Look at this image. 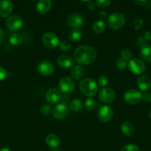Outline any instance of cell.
Wrapping results in <instances>:
<instances>
[{"label":"cell","instance_id":"6da1fadb","mask_svg":"<svg viewBox=\"0 0 151 151\" xmlns=\"http://www.w3.org/2000/svg\"><path fill=\"white\" fill-rule=\"evenodd\" d=\"M97 53L95 49L90 46L82 45L77 47L73 52L76 61L81 65H90L96 60Z\"/></svg>","mask_w":151,"mask_h":151},{"label":"cell","instance_id":"7a4b0ae2","mask_svg":"<svg viewBox=\"0 0 151 151\" xmlns=\"http://www.w3.org/2000/svg\"><path fill=\"white\" fill-rule=\"evenodd\" d=\"M79 89L84 96L93 97L98 92V84L91 78H85L79 83Z\"/></svg>","mask_w":151,"mask_h":151},{"label":"cell","instance_id":"3957f363","mask_svg":"<svg viewBox=\"0 0 151 151\" xmlns=\"http://www.w3.org/2000/svg\"><path fill=\"white\" fill-rule=\"evenodd\" d=\"M125 17L120 13H114L108 16L107 24L108 26L113 29H119L125 24Z\"/></svg>","mask_w":151,"mask_h":151},{"label":"cell","instance_id":"277c9868","mask_svg":"<svg viewBox=\"0 0 151 151\" xmlns=\"http://www.w3.org/2000/svg\"><path fill=\"white\" fill-rule=\"evenodd\" d=\"M124 99L126 103L130 106H134L142 100V94L138 90L131 88L124 93Z\"/></svg>","mask_w":151,"mask_h":151},{"label":"cell","instance_id":"5b68a950","mask_svg":"<svg viewBox=\"0 0 151 151\" xmlns=\"http://www.w3.org/2000/svg\"><path fill=\"white\" fill-rule=\"evenodd\" d=\"M129 69L136 75H141L146 70V65L143 60L139 58H132L127 63Z\"/></svg>","mask_w":151,"mask_h":151},{"label":"cell","instance_id":"8992f818","mask_svg":"<svg viewBox=\"0 0 151 151\" xmlns=\"http://www.w3.org/2000/svg\"><path fill=\"white\" fill-rule=\"evenodd\" d=\"M75 87L73 80L70 77H64L59 82V89L65 94L72 92Z\"/></svg>","mask_w":151,"mask_h":151},{"label":"cell","instance_id":"52a82bcc","mask_svg":"<svg viewBox=\"0 0 151 151\" xmlns=\"http://www.w3.org/2000/svg\"><path fill=\"white\" fill-rule=\"evenodd\" d=\"M6 26L7 29L13 32L19 30L23 26V21L22 18L19 17V16L13 15V16H10L6 21Z\"/></svg>","mask_w":151,"mask_h":151},{"label":"cell","instance_id":"ba28073f","mask_svg":"<svg viewBox=\"0 0 151 151\" xmlns=\"http://www.w3.org/2000/svg\"><path fill=\"white\" fill-rule=\"evenodd\" d=\"M69 107L68 105L63 104V103H59L56 105L52 110V114L55 119H63L69 114Z\"/></svg>","mask_w":151,"mask_h":151},{"label":"cell","instance_id":"9c48e42d","mask_svg":"<svg viewBox=\"0 0 151 151\" xmlns=\"http://www.w3.org/2000/svg\"><path fill=\"white\" fill-rule=\"evenodd\" d=\"M44 46L49 49H54L59 44V39L57 35L53 32H46L42 37Z\"/></svg>","mask_w":151,"mask_h":151},{"label":"cell","instance_id":"30bf717a","mask_svg":"<svg viewBox=\"0 0 151 151\" xmlns=\"http://www.w3.org/2000/svg\"><path fill=\"white\" fill-rule=\"evenodd\" d=\"M38 72L42 76L48 77L53 75L54 72V66L51 62L48 60H42L38 63L37 66Z\"/></svg>","mask_w":151,"mask_h":151},{"label":"cell","instance_id":"8fae6325","mask_svg":"<svg viewBox=\"0 0 151 151\" xmlns=\"http://www.w3.org/2000/svg\"><path fill=\"white\" fill-rule=\"evenodd\" d=\"M115 98V94L113 90L108 88H102L99 92V99L101 102L106 104L113 103Z\"/></svg>","mask_w":151,"mask_h":151},{"label":"cell","instance_id":"7c38bea8","mask_svg":"<svg viewBox=\"0 0 151 151\" xmlns=\"http://www.w3.org/2000/svg\"><path fill=\"white\" fill-rule=\"evenodd\" d=\"M98 116L99 119L102 122H108L113 119V111L110 107L107 106H102L100 107L98 111Z\"/></svg>","mask_w":151,"mask_h":151},{"label":"cell","instance_id":"4fadbf2b","mask_svg":"<svg viewBox=\"0 0 151 151\" xmlns=\"http://www.w3.org/2000/svg\"><path fill=\"white\" fill-rule=\"evenodd\" d=\"M84 19L78 13H73L67 19V24L73 28H78L84 24Z\"/></svg>","mask_w":151,"mask_h":151},{"label":"cell","instance_id":"5bb4252c","mask_svg":"<svg viewBox=\"0 0 151 151\" xmlns=\"http://www.w3.org/2000/svg\"><path fill=\"white\" fill-rule=\"evenodd\" d=\"M13 3L10 0H0V16L8 17L13 11Z\"/></svg>","mask_w":151,"mask_h":151},{"label":"cell","instance_id":"9a60e30c","mask_svg":"<svg viewBox=\"0 0 151 151\" xmlns=\"http://www.w3.org/2000/svg\"><path fill=\"white\" fill-rule=\"evenodd\" d=\"M61 91L56 88H51L47 91L45 98L50 103H56L61 100Z\"/></svg>","mask_w":151,"mask_h":151},{"label":"cell","instance_id":"2e32d148","mask_svg":"<svg viewBox=\"0 0 151 151\" xmlns=\"http://www.w3.org/2000/svg\"><path fill=\"white\" fill-rule=\"evenodd\" d=\"M57 63L60 67L64 69H69L73 66L74 60L68 55H62L57 58Z\"/></svg>","mask_w":151,"mask_h":151},{"label":"cell","instance_id":"e0dca14e","mask_svg":"<svg viewBox=\"0 0 151 151\" xmlns=\"http://www.w3.org/2000/svg\"><path fill=\"white\" fill-rule=\"evenodd\" d=\"M137 86L141 91H146L151 87V80L147 75H142L137 80Z\"/></svg>","mask_w":151,"mask_h":151},{"label":"cell","instance_id":"ac0fdd59","mask_svg":"<svg viewBox=\"0 0 151 151\" xmlns=\"http://www.w3.org/2000/svg\"><path fill=\"white\" fill-rule=\"evenodd\" d=\"M51 7V1L50 0H38L37 2L36 9V11L40 14H45L50 10Z\"/></svg>","mask_w":151,"mask_h":151},{"label":"cell","instance_id":"d6986e66","mask_svg":"<svg viewBox=\"0 0 151 151\" xmlns=\"http://www.w3.org/2000/svg\"><path fill=\"white\" fill-rule=\"evenodd\" d=\"M140 56L143 60L151 63V46L144 44L140 50Z\"/></svg>","mask_w":151,"mask_h":151},{"label":"cell","instance_id":"ffe728a7","mask_svg":"<svg viewBox=\"0 0 151 151\" xmlns=\"http://www.w3.org/2000/svg\"><path fill=\"white\" fill-rule=\"evenodd\" d=\"M45 143L50 147H56L60 143L59 137L55 134H50L45 137Z\"/></svg>","mask_w":151,"mask_h":151},{"label":"cell","instance_id":"44dd1931","mask_svg":"<svg viewBox=\"0 0 151 151\" xmlns=\"http://www.w3.org/2000/svg\"><path fill=\"white\" fill-rule=\"evenodd\" d=\"M121 133L126 137H131L134 133V126L131 122L126 121L121 124Z\"/></svg>","mask_w":151,"mask_h":151},{"label":"cell","instance_id":"7402d4cb","mask_svg":"<svg viewBox=\"0 0 151 151\" xmlns=\"http://www.w3.org/2000/svg\"><path fill=\"white\" fill-rule=\"evenodd\" d=\"M71 77L75 80H80L84 75V69L81 65L75 66L71 70Z\"/></svg>","mask_w":151,"mask_h":151},{"label":"cell","instance_id":"603a6c76","mask_svg":"<svg viewBox=\"0 0 151 151\" xmlns=\"http://www.w3.org/2000/svg\"><path fill=\"white\" fill-rule=\"evenodd\" d=\"M69 38L73 42H78L82 38V32L79 28H73L70 32Z\"/></svg>","mask_w":151,"mask_h":151},{"label":"cell","instance_id":"cb8c5ba5","mask_svg":"<svg viewBox=\"0 0 151 151\" xmlns=\"http://www.w3.org/2000/svg\"><path fill=\"white\" fill-rule=\"evenodd\" d=\"M105 28H106V25H105L104 21L102 20L96 21L93 23V26H92V29H93V32L98 34L103 32L105 30Z\"/></svg>","mask_w":151,"mask_h":151},{"label":"cell","instance_id":"d4e9b609","mask_svg":"<svg viewBox=\"0 0 151 151\" xmlns=\"http://www.w3.org/2000/svg\"><path fill=\"white\" fill-rule=\"evenodd\" d=\"M22 41H23V37H22V35L21 34L17 33V32L10 35V38H9V41L13 46L19 45V44H22Z\"/></svg>","mask_w":151,"mask_h":151},{"label":"cell","instance_id":"484cf974","mask_svg":"<svg viewBox=\"0 0 151 151\" xmlns=\"http://www.w3.org/2000/svg\"><path fill=\"white\" fill-rule=\"evenodd\" d=\"M70 109L73 111H79L83 107V103L79 99H75L70 103Z\"/></svg>","mask_w":151,"mask_h":151},{"label":"cell","instance_id":"4316f807","mask_svg":"<svg viewBox=\"0 0 151 151\" xmlns=\"http://www.w3.org/2000/svg\"><path fill=\"white\" fill-rule=\"evenodd\" d=\"M132 52L130 50H127V49H124V50H121V58H122L123 60H126V61H129L132 59Z\"/></svg>","mask_w":151,"mask_h":151},{"label":"cell","instance_id":"83f0119b","mask_svg":"<svg viewBox=\"0 0 151 151\" xmlns=\"http://www.w3.org/2000/svg\"><path fill=\"white\" fill-rule=\"evenodd\" d=\"M84 106L88 111L93 110L96 106V101L92 97H88L84 102Z\"/></svg>","mask_w":151,"mask_h":151},{"label":"cell","instance_id":"f1b7e54d","mask_svg":"<svg viewBox=\"0 0 151 151\" xmlns=\"http://www.w3.org/2000/svg\"><path fill=\"white\" fill-rule=\"evenodd\" d=\"M59 47L62 51L67 52L68 51V50H70V49L71 47V45L70 44L69 41L65 40V41H62L61 42H59Z\"/></svg>","mask_w":151,"mask_h":151},{"label":"cell","instance_id":"f546056e","mask_svg":"<svg viewBox=\"0 0 151 151\" xmlns=\"http://www.w3.org/2000/svg\"><path fill=\"white\" fill-rule=\"evenodd\" d=\"M116 66L119 70H124L127 66V61L119 58L116 60Z\"/></svg>","mask_w":151,"mask_h":151},{"label":"cell","instance_id":"4dcf8cb0","mask_svg":"<svg viewBox=\"0 0 151 151\" xmlns=\"http://www.w3.org/2000/svg\"><path fill=\"white\" fill-rule=\"evenodd\" d=\"M98 84H99L100 86L105 88L107 85L108 84V78L106 75H101L99 76V78H98Z\"/></svg>","mask_w":151,"mask_h":151},{"label":"cell","instance_id":"1f68e13d","mask_svg":"<svg viewBox=\"0 0 151 151\" xmlns=\"http://www.w3.org/2000/svg\"><path fill=\"white\" fill-rule=\"evenodd\" d=\"M96 5L100 8H106L109 7L110 4V0H96Z\"/></svg>","mask_w":151,"mask_h":151},{"label":"cell","instance_id":"d6a6232c","mask_svg":"<svg viewBox=\"0 0 151 151\" xmlns=\"http://www.w3.org/2000/svg\"><path fill=\"white\" fill-rule=\"evenodd\" d=\"M121 151H140L138 145L135 144H129L123 147Z\"/></svg>","mask_w":151,"mask_h":151},{"label":"cell","instance_id":"836d02e7","mask_svg":"<svg viewBox=\"0 0 151 151\" xmlns=\"http://www.w3.org/2000/svg\"><path fill=\"white\" fill-rule=\"evenodd\" d=\"M51 106L48 104H43L40 109V111L44 115H48L51 112Z\"/></svg>","mask_w":151,"mask_h":151},{"label":"cell","instance_id":"e575fe53","mask_svg":"<svg viewBox=\"0 0 151 151\" xmlns=\"http://www.w3.org/2000/svg\"><path fill=\"white\" fill-rule=\"evenodd\" d=\"M143 24V20L140 19H136L133 21V25H134L136 29H139V28L142 27Z\"/></svg>","mask_w":151,"mask_h":151},{"label":"cell","instance_id":"d590c367","mask_svg":"<svg viewBox=\"0 0 151 151\" xmlns=\"http://www.w3.org/2000/svg\"><path fill=\"white\" fill-rule=\"evenodd\" d=\"M142 100L146 103H151V92H145L142 94Z\"/></svg>","mask_w":151,"mask_h":151},{"label":"cell","instance_id":"8d00e7d4","mask_svg":"<svg viewBox=\"0 0 151 151\" xmlns=\"http://www.w3.org/2000/svg\"><path fill=\"white\" fill-rule=\"evenodd\" d=\"M7 76V71L4 67L0 66V81H2Z\"/></svg>","mask_w":151,"mask_h":151},{"label":"cell","instance_id":"74e56055","mask_svg":"<svg viewBox=\"0 0 151 151\" xmlns=\"http://www.w3.org/2000/svg\"><path fill=\"white\" fill-rule=\"evenodd\" d=\"M69 100H70V97H68V94H64V96H62V97H61V101H62V103H63V104L68 105Z\"/></svg>","mask_w":151,"mask_h":151},{"label":"cell","instance_id":"f35d334b","mask_svg":"<svg viewBox=\"0 0 151 151\" xmlns=\"http://www.w3.org/2000/svg\"><path fill=\"white\" fill-rule=\"evenodd\" d=\"M134 1L136 4H139V5H144V4H147L148 0H134Z\"/></svg>","mask_w":151,"mask_h":151},{"label":"cell","instance_id":"ab89813d","mask_svg":"<svg viewBox=\"0 0 151 151\" xmlns=\"http://www.w3.org/2000/svg\"><path fill=\"white\" fill-rule=\"evenodd\" d=\"M144 39L147 41H151V32L147 31L144 32Z\"/></svg>","mask_w":151,"mask_h":151},{"label":"cell","instance_id":"60d3db41","mask_svg":"<svg viewBox=\"0 0 151 151\" xmlns=\"http://www.w3.org/2000/svg\"><path fill=\"white\" fill-rule=\"evenodd\" d=\"M99 17H100L102 19H106V18L107 17V13L106 12H105V11H101L100 13H99Z\"/></svg>","mask_w":151,"mask_h":151},{"label":"cell","instance_id":"b9f144b4","mask_svg":"<svg viewBox=\"0 0 151 151\" xmlns=\"http://www.w3.org/2000/svg\"><path fill=\"white\" fill-rule=\"evenodd\" d=\"M87 7L90 10H93L94 9V4H93L92 1H89L88 4H87Z\"/></svg>","mask_w":151,"mask_h":151},{"label":"cell","instance_id":"7bdbcfd3","mask_svg":"<svg viewBox=\"0 0 151 151\" xmlns=\"http://www.w3.org/2000/svg\"><path fill=\"white\" fill-rule=\"evenodd\" d=\"M3 38H4V32L1 30V29L0 28V44L1 43V41H3Z\"/></svg>","mask_w":151,"mask_h":151},{"label":"cell","instance_id":"ee69618b","mask_svg":"<svg viewBox=\"0 0 151 151\" xmlns=\"http://www.w3.org/2000/svg\"><path fill=\"white\" fill-rule=\"evenodd\" d=\"M0 151H11L10 149L7 148V147H2V148L0 149Z\"/></svg>","mask_w":151,"mask_h":151},{"label":"cell","instance_id":"f6af8a7d","mask_svg":"<svg viewBox=\"0 0 151 151\" xmlns=\"http://www.w3.org/2000/svg\"><path fill=\"white\" fill-rule=\"evenodd\" d=\"M81 1H91L92 0H81Z\"/></svg>","mask_w":151,"mask_h":151},{"label":"cell","instance_id":"bcb514c9","mask_svg":"<svg viewBox=\"0 0 151 151\" xmlns=\"http://www.w3.org/2000/svg\"><path fill=\"white\" fill-rule=\"evenodd\" d=\"M150 119H151V110H150Z\"/></svg>","mask_w":151,"mask_h":151},{"label":"cell","instance_id":"7dc6e473","mask_svg":"<svg viewBox=\"0 0 151 151\" xmlns=\"http://www.w3.org/2000/svg\"><path fill=\"white\" fill-rule=\"evenodd\" d=\"M150 4H151V0H150Z\"/></svg>","mask_w":151,"mask_h":151}]
</instances>
